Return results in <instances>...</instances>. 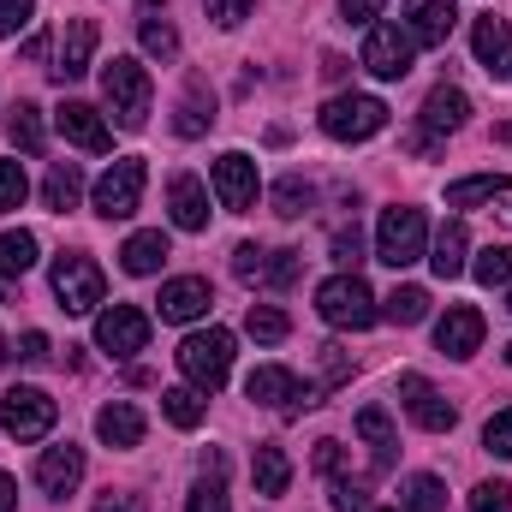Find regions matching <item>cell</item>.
Instances as JSON below:
<instances>
[{"label": "cell", "instance_id": "cell-1", "mask_svg": "<svg viewBox=\"0 0 512 512\" xmlns=\"http://www.w3.org/2000/svg\"><path fill=\"white\" fill-rule=\"evenodd\" d=\"M102 102H108V114H114L120 131H137L149 120V102H155L149 66H137L131 54H120L114 66H102Z\"/></svg>", "mask_w": 512, "mask_h": 512}, {"label": "cell", "instance_id": "cell-2", "mask_svg": "<svg viewBox=\"0 0 512 512\" xmlns=\"http://www.w3.org/2000/svg\"><path fill=\"white\" fill-rule=\"evenodd\" d=\"M316 310H322V322L328 328H352V334H364L382 310H376V292L364 286V274H334V280H322L316 286Z\"/></svg>", "mask_w": 512, "mask_h": 512}, {"label": "cell", "instance_id": "cell-3", "mask_svg": "<svg viewBox=\"0 0 512 512\" xmlns=\"http://www.w3.org/2000/svg\"><path fill=\"white\" fill-rule=\"evenodd\" d=\"M471 120V102H465V90H453V84H435L429 96H423V114H417V131H411V155H435L453 131Z\"/></svg>", "mask_w": 512, "mask_h": 512}, {"label": "cell", "instance_id": "cell-4", "mask_svg": "<svg viewBox=\"0 0 512 512\" xmlns=\"http://www.w3.org/2000/svg\"><path fill=\"white\" fill-rule=\"evenodd\" d=\"M102 292H108V280H102L96 256H84V251L54 256V298H60L66 316H90V310L102 304Z\"/></svg>", "mask_w": 512, "mask_h": 512}, {"label": "cell", "instance_id": "cell-5", "mask_svg": "<svg viewBox=\"0 0 512 512\" xmlns=\"http://www.w3.org/2000/svg\"><path fill=\"white\" fill-rule=\"evenodd\" d=\"M423 245H429L423 209H405V203L382 209V221H376V256H382L387 268H411V262H423V256H429Z\"/></svg>", "mask_w": 512, "mask_h": 512}, {"label": "cell", "instance_id": "cell-6", "mask_svg": "<svg viewBox=\"0 0 512 512\" xmlns=\"http://www.w3.org/2000/svg\"><path fill=\"white\" fill-rule=\"evenodd\" d=\"M179 370L191 376V387H203V393L227 387V376H233V334H227V328L191 334V340L179 346Z\"/></svg>", "mask_w": 512, "mask_h": 512}, {"label": "cell", "instance_id": "cell-7", "mask_svg": "<svg viewBox=\"0 0 512 512\" xmlns=\"http://www.w3.org/2000/svg\"><path fill=\"white\" fill-rule=\"evenodd\" d=\"M316 120H322V131L334 143H364V137H376L387 126V102L382 96H358V90L352 96H328Z\"/></svg>", "mask_w": 512, "mask_h": 512}, {"label": "cell", "instance_id": "cell-8", "mask_svg": "<svg viewBox=\"0 0 512 512\" xmlns=\"http://www.w3.org/2000/svg\"><path fill=\"white\" fill-rule=\"evenodd\" d=\"M54 417H60V405L42 387H6L0 393V429L12 441H42L54 429Z\"/></svg>", "mask_w": 512, "mask_h": 512}, {"label": "cell", "instance_id": "cell-9", "mask_svg": "<svg viewBox=\"0 0 512 512\" xmlns=\"http://www.w3.org/2000/svg\"><path fill=\"white\" fill-rule=\"evenodd\" d=\"M143 179H149L143 155H120V161L96 179V215H102V221H126V215H137V203H143Z\"/></svg>", "mask_w": 512, "mask_h": 512}, {"label": "cell", "instance_id": "cell-10", "mask_svg": "<svg viewBox=\"0 0 512 512\" xmlns=\"http://www.w3.org/2000/svg\"><path fill=\"white\" fill-rule=\"evenodd\" d=\"M209 185H215V197H221V209L227 215H251L256 209V161L245 155V149H227L215 167H209Z\"/></svg>", "mask_w": 512, "mask_h": 512}, {"label": "cell", "instance_id": "cell-11", "mask_svg": "<svg viewBox=\"0 0 512 512\" xmlns=\"http://www.w3.org/2000/svg\"><path fill=\"white\" fill-rule=\"evenodd\" d=\"M411 30L405 24H370V36H364V66L382 78V84H399L405 72H411Z\"/></svg>", "mask_w": 512, "mask_h": 512}, {"label": "cell", "instance_id": "cell-12", "mask_svg": "<svg viewBox=\"0 0 512 512\" xmlns=\"http://www.w3.org/2000/svg\"><path fill=\"white\" fill-rule=\"evenodd\" d=\"M233 274L245 280V286H292L298 274H304V256L298 251H262V245H239L233 251Z\"/></svg>", "mask_w": 512, "mask_h": 512}, {"label": "cell", "instance_id": "cell-13", "mask_svg": "<svg viewBox=\"0 0 512 512\" xmlns=\"http://www.w3.org/2000/svg\"><path fill=\"white\" fill-rule=\"evenodd\" d=\"M96 346H102L108 358L143 352V346H149V316H143L137 304H108V310L96 316Z\"/></svg>", "mask_w": 512, "mask_h": 512}, {"label": "cell", "instance_id": "cell-14", "mask_svg": "<svg viewBox=\"0 0 512 512\" xmlns=\"http://www.w3.org/2000/svg\"><path fill=\"white\" fill-rule=\"evenodd\" d=\"M245 393H251L256 405H268V411H286V417L316 405V387H298V376H292V370H280V364H262V370H251Z\"/></svg>", "mask_w": 512, "mask_h": 512}, {"label": "cell", "instance_id": "cell-15", "mask_svg": "<svg viewBox=\"0 0 512 512\" xmlns=\"http://www.w3.org/2000/svg\"><path fill=\"white\" fill-rule=\"evenodd\" d=\"M399 399H405L411 423H417V429H429V435H447V429L459 423V405H453L441 387H429L423 376H399Z\"/></svg>", "mask_w": 512, "mask_h": 512}, {"label": "cell", "instance_id": "cell-16", "mask_svg": "<svg viewBox=\"0 0 512 512\" xmlns=\"http://www.w3.org/2000/svg\"><path fill=\"white\" fill-rule=\"evenodd\" d=\"M471 48H477V66L495 78V84H507L512 78V24L507 18H477V30H471Z\"/></svg>", "mask_w": 512, "mask_h": 512}, {"label": "cell", "instance_id": "cell-17", "mask_svg": "<svg viewBox=\"0 0 512 512\" xmlns=\"http://www.w3.org/2000/svg\"><path fill=\"white\" fill-rule=\"evenodd\" d=\"M54 126H60V137H66V143H78V149H90V155L114 149V131H108V120H102L90 102H60Z\"/></svg>", "mask_w": 512, "mask_h": 512}, {"label": "cell", "instance_id": "cell-18", "mask_svg": "<svg viewBox=\"0 0 512 512\" xmlns=\"http://www.w3.org/2000/svg\"><path fill=\"white\" fill-rule=\"evenodd\" d=\"M161 322H197V316H209V280L203 274H179V280H167L161 286Z\"/></svg>", "mask_w": 512, "mask_h": 512}, {"label": "cell", "instance_id": "cell-19", "mask_svg": "<svg viewBox=\"0 0 512 512\" xmlns=\"http://www.w3.org/2000/svg\"><path fill=\"white\" fill-rule=\"evenodd\" d=\"M90 54H96V18H72L66 24V42H60V60L48 66L54 84H78L90 72Z\"/></svg>", "mask_w": 512, "mask_h": 512}, {"label": "cell", "instance_id": "cell-20", "mask_svg": "<svg viewBox=\"0 0 512 512\" xmlns=\"http://www.w3.org/2000/svg\"><path fill=\"white\" fill-rule=\"evenodd\" d=\"M435 346H441L447 358H471V352L483 346V310H471V304H453V310L435 322Z\"/></svg>", "mask_w": 512, "mask_h": 512}, {"label": "cell", "instance_id": "cell-21", "mask_svg": "<svg viewBox=\"0 0 512 512\" xmlns=\"http://www.w3.org/2000/svg\"><path fill=\"white\" fill-rule=\"evenodd\" d=\"M84 483V447H48L42 459H36V489L42 495H72Z\"/></svg>", "mask_w": 512, "mask_h": 512}, {"label": "cell", "instance_id": "cell-22", "mask_svg": "<svg viewBox=\"0 0 512 512\" xmlns=\"http://www.w3.org/2000/svg\"><path fill=\"white\" fill-rule=\"evenodd\" d=\"M167 209H173V227L179 233H203L209 227V191H203V179L197 173H179L167 185Z\"/></svg>", "mask_w": 512, "mask_h": 512}, {"label": "cell", "instance_id": "cell-23", "mask_svg": "<svg viewBox=\"0 0 512 512\" xmlns=\"http://www.w3.org/2000/svg\"><path fill=\"white\" fill-rule=\"evenodd\" d=\"M453 0H405V30H411V42H423V48H441L447 36H453Z\"/></svg>", "mask_w": 512, "mask_h": 512}, {"label": "cell", "instance_id": "cell-24", "mask_svg": "<svg viewBox=\"0 0 512 512\" xmlns=\"http://www.w3.org/2000/svg\"><path fill=\"white\" fill-rule=\"evenodd\" d=\"M137 42H143L149 60H173L179 54V30H173V18H167L161 0H143L137 6Z\"/></svg>", "mask_w": 512, "mask_h": 512}, {"label": "cell", "instance_id": "cell-25", "mask_svg": "<svg viewBox=\"0 0 512 512\" xmlns=\"http://www.w3.org/2000/svg\"><path fill=\"white\" fill-rule=\"evenodd\" d=\"M36 268V233H0V298L12 304L18 298V280Z\"/></svg>", "mask_w": 512, "mask_h": 512}, {"label": "cell", "instance_id": "cell-26", "mask_svg": "<svg viewBox=\"0 0 512 512\" xmlns=\"http://www.w3.org/2000/svg\"><path fill=\"white\" fill-rule=\"evenodd\" d=\"M251 477H256V495L280 501V495L292 489V459H286V447H274V441H256V453H251Z\"/></svg>", "mask_w": 512, "mask_h": 512}, {"label": "cell", "instance_id": "cell-27", "mask_svg": "<svg viewBox=\"0 0 512 512\" xmlns=\"http://www.w3.org/2000/svg\"><path fill=\"white\" fill-rule=\"evenodd\" d=\"M96 435H102L108 447H137V441H143V411H137L131 399L102 405V411H96Z\"/></svg>", "mask_w": 512, "mask_h": 512}, {"label": "cell", "instance_id": "cell-28", "mask_svg": "<svg viewBox=\"0 0 512 512\" xmlns=\"http://www.w3.org/2000/svg\"><path fill=\"white\" fill-rule=\"evenodd\" d=\"M358 435H364L370 453H376V477L393 471V459H399V435H393V417H387L382 405H364V411H358Z\"/></svg>", "mask_w": 512, "mask_h": 512}, {"label": "cell", "instance_id": "cell-29", "mask_svg": "<svg viewBox=\"0 0 512 512\" xmlns=\"http://www.w3.org/2000/svg\"><path fill=\"white\" fill-rule=\"evenodd\" d=\"M465 251H471L465 221H447V227L435 233V245H429V268H435L441 280H459V274H465Z\"/></svg>", "mask_w": 512, "mask_h": 512}, {"label": "cell", "instance_id": "cell-30", "mask_svg": "<svg viewBox=\"0 0 512 512\" xmlns=\"http://www.w3.org/2000/svg\"><path fill=\"white\" fill-rule=\"evenodd\" d=\"M209 126H215V96H209V84H203V78H191V90H185V102H179L173 131H179V137H203Z\"/></svg>", "mask_w": 512, "mask_h": 512}, {"label": "cell", "instance_id": "cell-31", "mask_svg": "<svg viewBox=\"0 0 512 512\" xmlns=\"http://www.w3.org/2000/svg\"><path fill=\"white\" fill-rule=\"evenodd\" d=\"M507 197V173H471L459 185H447V209H471V203H501Z\"/></svg>", "mask_w": 512, "mask_h": 512}, {"label": "cell", "instance_id": "cell-32", "mask_svg": "<svg viewBox=\"0 0 512 512\" xmlns=\"http://www.w3.org/2000/svg\"><path fill=\"white\" fill-rule=\"evenodd\" d=\"M78 191H84V173H78L72 161H54L48 179H42V203H48L54 215H66V209L78 203Z\"/></svg>", "mask_w": 512, "mask_h": 512}, {"label": "cell", "instance_id": "cell-33", "mask_svg": "<svg viewBox=\"0 0 512 512\" xmlns=\"http://www.w3.org/2000/svg\"><path fill=\"white\" fill-rule=\"evenodd\" d=\"M161 411H167L173 429H197L209 417V399H203V387H167L161 393Z\"/></svg>", "mask_w": 512, "mask_h": 512}, {"label": "cell", "instance_id": "cell-34", "mask_svg": "<svg viewBox=\"0 0 512 512\" xmlns=\"http://www.w3.org/2000/svg\"><path fill=\"white\" fill-rule=\"evenodd\" d=\"M6 137H12L18 155H42V143H48V131H42V108H36V102H18L12 120H6Z\"/></svg>", "mask_w": 512, "mask_h": 512}, {"label": "cell", "instance_id": "cell-35", "mask_svg": "<svg viewBox=\"0 0 512 512\" xmlns=\"http://www.w3.org/2000/svg\"><path fill=\"white\" fill-rule=\"evenodd\" d=\"M316 209V185L304 179V173H286L280 185H274V215L280 221H298V215H310Z\"/></svg>", "mask_w": 512, "mask_h": 512}, {"label": "cell", "instance_id": "cell-36", "mask_svg": "<svg viewBox=\"0 0 512 512\" xmlns=\"http://www.w3.org/2000/svg\"><path fill=\"white\" fill-rule=\"evenodd\" d=\"M399 507H405V512H447V483H441V477H429V471H417V477H405Z\"/></svg>", "mask_w": 512, "mask_h": 512}, {"label": "cell", "instance_id": "cell-37", "mask_svg": "<svg viewBox=\"0 0 512 512\" xmlns=\"http://www.w3.org/2000/svg\"><path fill=\"white\" fill-rule=\"evenodd\" d=\"M120 262H126V274H155L167 262V233H131Z\"/></svg>", "mask_w": 512, "mask_h": 512}, {"label": "cell", "instance_id": "cell-38", "mask_svg": "<svg viewBox=\"0 0 512 512\" xmlns=\"http://www.w3.org/2000/svg\"><path fill=\"white\" fill-rule=\"evenodd\" d=\"M185 512H233V507H227V483H221V453H209V459H203V483L191 489Z\"/></svg>", "mask_w": 512, "mask_h": 512}, {"label": "cell", "instance_id": "cell-39", "mask_svg": "<svg viewBox=\"0 0 512 512\" xmlns=\"http://www.w3.org/2000/svg\"><path fill=\"white\" fill-rule=\"evenodd\" d=\"M245 334H251L256 346H280V340L292 334V322H286V310H274V304H251Z\"/></svg>", "mask_w": 512, "mask_h": 512}, {"label": "cell", "instance_id": "cell-40", "mask_svg": "<svg viewBox=\"0 0 512 512\" xmlns=\"http://www.w3.org/2000/svg\"><path fill=\"white\" fill-rule=\"evenodd\" d=\"M382 316L399 322V328H417V322L429 316V292H423V286H393V298H387Z\"/></svg>", "mask_w": 512, "mask_h": 512}, {"label": "cell", "instance_id": "cell-41", "mask_svg": "<svg viewBox=\"0 0 512 512\" xmlns=\"http://www.w3.org/2000/svg\"><path fill=\"white\" fill-rule=\"evenodd\" d=\"M471 274H477L483 286H507L512 280V245H489V251L471 262Z\"/></svg>", "mask_w": 512, "mask_h": 512}, {"label": "cell", "instance_id": "cell-42", "mask_svg": "<svg viewBox=\"0 0 512 512\" xmlns=\"http://www.w3.org/2000/svg\"><path fill=\"white\" fill-rule=\"evenodd\" d=\"M24 197H30V179H24V167H18V161H0V215H6V209H18Z\"/></svg>", "mask_w": 512, "mask_h": 512}, {"label": "cell", "instance_id": "cell-43", "mask_svg": "<svg viewBox=\"0 0 512 512\" xmlns=\"http://www.w3.org/2000/svg\"><path fill=\"white\" fill-rule=\"evenodd\" d=\"M483 447H489L495 459H512V411H495V417L483 423Z\"/></svg>", "mask_w": 512, "mask_h": 512}, {"label": "cell", "instance_id": "cell-44", "mask_svg": "<svg viewBox=\"0 0 512 512\" xmlns=\"http://www.w3.org/2000/svg\"><path fill=\"white\" fill-rule=\"evenodd\" d=\"M471 512H512V483H477L471 489Z\"/></svg>", "mask_w": 512, "mask_h": 512}, {"label": "cell", "instance_id": "cell-45", "mask_svg": "<svg viewBox=\"0 0 512 512\" xmlns=\"http://www.w3.org/2000/svg\"><path fill=\"white\" fill-rule=\"evenodd\" d=\"M334 262H340L346 274H358V262H364V233H358V227L334 233Z\"/></svg>", "mask_w": 512, "mask_h": 512}, {"label": "cell", "instance_id": "cell-46", "mask_svg": "<svg viewBox=\"0 0 512 512\" xmlns=\"http://www.w3.org/2000/svg\"><path fill=\"white\" fill-rule=\"evenodd\" d=\"M364 507H370V483L334 477V512H364Z\"/></svg>", "mask_w": 512, "mask_h": 512}, {"label": "cell", "instance_id": "cell-47", "mask_svg": "<svg viewBox=\"0 0 512 512\" xmlns=\"http://www.w3.org/2000/svg\"><path fill=\"white\" fill-rule=\"evenodd\" d=\"M251 6H256V0H203V12H209V18H215L221 30L245 24V18H251Z\"/></svg>", "mask_w": 512, "mask_h": 512}, {"label": "cell", "instance_id": "cell-48", "mask_svg": "<svg viewBox=\"0 0 512 512\" xmlns=\"http://www.w3.org/2000/svg\"><path fill=\"white\" fill-rule=\"evenodd\" d=\"M36 18V0H0V36H18Z\"/></svg>", "mask_w": 512, "mask_h": 512}, {"label": "cell", "instance_id": "cell-49", "mask_svg": "<svg viewBox=\"0 0 512 512\" xmlns=\"http://www.w3.org/2000/svg\"><path fill=\"white\" fill-rule=\"evenodd\" d=\"M387 0H340V12H346V24H376L382 18Z\"/></svg>", "mask_w": 512, "mask_h": 512}, {"label": "cell", "instance_id": "cell-50", "mask_svg": "<svg viewBox=\"0 0 512 512\" xmlns=\"http://www.w3.org/2000/svg\"><path fill=\"white\" fill-rule=\"evenodd\" d=\"M18 346H24V352H18L24 364H48V334H36V328H30V334H24Z\"/></svg>", "mask_w": 512, "mask_h": 512}, {"label": "cell", "instance_id": "cell-51", "mask_svg": "<svg viewBox=\"0 0 512 512\" xmlns=\"http://www.w3.org/2000/svg\"><path fill=\"white\" fill-rule=\"evenodd\" d=\"M316 471L322 477H340V441H316Z\"/></svg>", "mask_w": 512, "mask_h": 512}, {"label": "cell", "instance_id": "cell-52", "mask_svg": "<svg viewBox=\"0 0 512 512\" xmlns=\"http://www.w3.org/2000/svg\"><path fill=\"white\" fill-rule=\"evenodd\" d=\"M322 370H328V387L346 382V352L340 346H322Z\"/></svg>", "mask_w": 512, "mask_h": 512}, {"label": "cell", "instance_id": "cell-53", "mask_svg": "<svg viewBox=\"0 0 512 512\" xmlns=\"http://www.w3.org/2000/svg\"><path fill=\"white\" fill-rule=\"evenodd\" d=\"M96 512H143V501H137V495H114V489H108V495L96 501Z\"/></svg>", "mask_w": 512, "mask_h": 512}, {"label": "cell", "instance_id": "cell-54", "mask_svg": "<svg viewBox=\"0 0 512 512\" xmlns=\"http://www.w3.org/2000/svg\"><path fill=\"white\" fill-rule=\"evenodd\" d=\"M12 507H18V489H12V477L0 471V512H12Z\"/></svg>", "mask_w": 512, "mask_h": 512}, {"label": "cell", "instance_id": "cell-55", "mask_svg": "<svg viewBox=\"0 0 512 512\" xmlns=\"http://www.w3.org/2000/svg\"><path fill=\"white\" fill-rule=\"evenodd\" d=\"M495 143H512V120L507 126H495Z\"/></svg>", "mask_w": 512, "mask_h": 512}, {"label": "cell", "instance_id": "cell-56", "mask_svg": "<svg viewBox=\"0 0 512 512\" xmlns=\"http://www.w3.org/2000/svg\"><path fill=\"white\" fill-rule=\"evenodd\" d=\"M6 352H12V346H6V334H0V364H6Z\"/></svg>", "mask_w": 512, "mask_h": 512}, {"label": "cell", "instance_id": "cell-57", "mask_svg": "<svg viewBox=\"0 0 512 512\" xmlns=\"http://www.w3.org/2000/svg\"><path fill=\"white\" fill-rule=\"evenodd\" d=\"M507 364H512V346H507Z\"/></svg>", "mask_w": 512, "mask_h": 512}]
</instances>
